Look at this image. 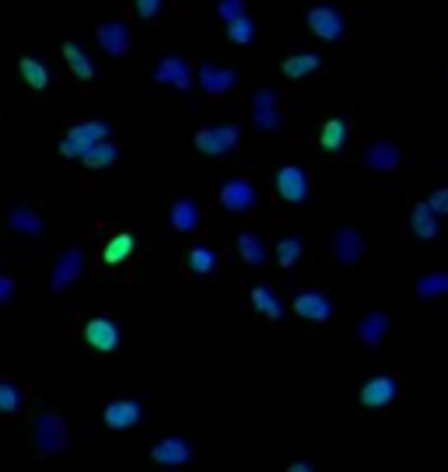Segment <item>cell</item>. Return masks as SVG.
I'll return each instance as SVG.
<instances>
[{"label":"cell","instance_id":"6da1fadb","mask_svg":"<svg viewBox=\"0 0 448 472\" xmlns=\"http://www.w3.org/2000/svg\"><path fill=\"white\" fill-rule=\"evenodd\" d=\"M109 137H112V126L106 122V119L77 122V126H70V130L63 133V140H60V154L70 158V161H81L99 140H109Z\"/></svg>","mask_w":448,"mask_h":472},{"label":"cell","instance_id":"7a4b0ae2","mask_svg":"<svg viewBox=\"0 0 448 472\" xmlns=\"http://www.w3.org/2000/svg\"><path fill=\"white\" fill-rule=\"evenodd\" d=\"M256 203H260V189L249 178L235 176L218 185V207L224 214H249V210H256Z\"/></svg>","mask_w":448,"mask_h":472},{"label":"cell","instance_id":"3957f363","mask_svg":"<svg viewBox=\"0 0 448 472\" xmlns=\"http://www.w3.org/2000/svg\"><path fill=\"white\" fill-rule=\"evenodd\" d=\"M36 448H39V455H46V459L67 452V423H63V416L50 413V410L36 416Z\"/></svg>","mask_w":448,"mask_h":472},{"label":"cell","instance_id":"277c9868","mask_svg":"<svg viewBox=\"0 0 448 472\" xmlns=\"http://www.w3.org/2000/svg\"><path fill=\"white\" fill-rule=\"evenodd\" d=\"M193 144H196V151L200 154H207V158H224V154H231L235 147H238V126H204V130H196V137H193Z\"/></svg>","mask_w":448,"mask_h":472},{"label":"cell","instance_id":"5b68a950","mask_svg":"<svg viewBox=\"0 0 448 472\" xmlns=\"http://www.w3.org/2000/svg\"><path fill=\"white\" fill-rule=\"evenodd\" d=\"M252 126L263 133H277L284 130V113H280L277 88H260L252 91Z\"/></svg>","mask_w":448,"mask_h":472},{"label":"cell","instance_id":"8992f818","mask_svg":"<svg viewBox=\"0 0 448 472\" xmlns=\"http://www.w3.org/2000/svg\"><path fill=\"white\" fill-rule=\"evenodd\" d=\"M305 21H308V28L319 35V39H326V43H340L343 35H347V18L330 7V4H319V7H312L308 14H305Z\"/></svg>","mask_w":448,"mask_h":472},{"label":"cell","instance_id":"52a82bcc","mask_svg":"<svg viewBox=\"0 0 448 472\" xmlns=\"http://www.w3.org/2000/svg\"><path fill=\"white\" fill-rule=\"evenodd\" d=\"M81 273H84V252H81L77 245H70V248L60 252V259H56L53 273H50V287H53V291H67V287H74V284L81 280Z\"/></svg>","mask_w":448,"mask_h":472},{"label":"cell","instance_id":"ba28073f","mask_svg":"<svg viewBox=\"0 0 448 472\" xmlns=\"http://www.w3.org/2000/svg\"><path fill=\"white\" fill-rule=\"evenodd\" d=\"M274 185H277V196L284 203H305L308 196H312V185H308V176H305V169H298V165H284L274 178Z\"/></svg>","mask_w":448,"mask_h":472},{"label":"cell","instance_id":"9c48e42d","mask_svg":"<svg viewBox=\"0 0 448 472\" xmlns=\"http://www.w3.org/2000/svg\"><path fill=\"white\" fill-rule=\"evenodd\" d=\"M84 343L99 354H116L119 350V326L106 319V315H95L84 322Z\"/></svg>","mask_w":448,"mask_h":472},{"label":"cell","instance_id":"30bf717a","mask_svg":"<svg viewBox=\"0 0 448 472\" xmlns=\"http://www.w3.org/2000/svg\"><path fill=\"white\" fill-rule=\"evenodd\" d=\"M155 81L175 88V91H189L196 84V74H193V67H189L186 57H165L155 67Z\"/></svg>","mask_w":448,"mask_h":472},{"label":"cell","instance_id":"8fae6325","mask_svg":"<svg viewBox=\"0 0 448 472\" xmlns=\"http://www.w3.org/2000/svg\"><path fill=\"white\" fill-rule=\"evenodd\" d=\"M144 403H137V399H112L109 406L102 410V423L109 427V430H130V427H137L140 420H144Z\"/></svg>","mask_w":448,"mask_h":472},{"label":"cell","instance_id":"7c38bea8","mask_svg":"<svg viewBox=\"0 0 448 472\" xmlns=\"http://www.w3.org/2000/svg\"><path fill=\"white\" fill-rule=\"evenodd\" d=\"M392 399H399V378L396 374H379V378L364 382V389H361V406L364 410H382Z\"/></svg>","mask_w":448,"mask_h":472},{"label":"cell","instance_id":"4fadbf2b","mask_svg":"<svg viewBox=\"0 0 448 472\" xmlns=\"http://www.w3.org/2000/svg\"><path fill=\"white\" fill-rule=\"evenodd\" d=\"M151 459L158 466H168V469H179V466H189L193 462V444L186 437H162L155 448H151Z\"/></svg>","mask_w":448,"mask_h":472},{"label":"cell","instance_id":"5bb4252c","mask_svg":"<svg viewBox=\"0 0 448 472\" xmlns=\"http://www.w3.org/2000/svg\"><path fill=\"white\" fill-rule=\"evenodd\" d=\"M196 84L207 91V95H228L235 84H238V74L231 67H218V63H200L196 70Z\"/></svg>","mask_w":448,"mask_h":472},{"label":"cell","instance_id":"9a60e30c","mask_svg":"<svg viewBox=\"0 0 448 472\" xmlns=\"http://www.w3.org/2000/svg\"><path fill=\"white\" fill-rule=\"evenodd\" d=\"M95 39H99V46H102L112 59L126 57V50H130V25H126V21H102V25L95 28Z\"/></svg>","mask_w":448,"mask_h":472},{"label":"cell","instance_id":"2e32d148","mask_svg":"<svg viewBox=\"0 0 448 472\" xmlns=\"http://www.w3.org/2000/svg\"><path fill=\"white\" fill-rule=\"evenodd\" d=\"M294 311L305 322H330L333 319V301L323 291H301V295L294 297Z\"/></svg>","mask_w":448,"mask_h":472},{"label":"cell","instance_id":"e0dca14e","mask_svg":"<svg viewBox=\"0 0 448 472\" xmlns=\"http://www.w3.org/2000/svg\"><path fill=\"white\" fill-rule=\"evenodd\" d=\"M399 161H403V154H399V147L389 144V140H375V144L364 151V165H368L375 176H389V172H396Z\"/></svg>","mask_w":448,"mask_h":472},{"label":"cell","instance_id":"ac0fdd59","mask_svg":"<svg viewBox=\"0 0 448 472\" xmlns=\"http://www.w3.org/2000/svg\"><path fill=\"white\" fill-rule=\"evenodd\" d=\"M7 224H11V232H18V235H25V238H43V232H46L43 214H39L36 207H28V203L11 207V210H7Z\"/></svg>","mask_w":448,"mask_h":472},{"label":"cell","instance_id":"d6986e66","mask_svg":"<svg viewBox=\"0 0 448 472\" xmlns=\"http://www.w3.org/2000/svg\"><path fill=\"white\" fill-rule=\"evenodd\" d=\"M364 256V238L357 235L354 228H340L333 235V259L340 266H354Z\"/></svg>","mask_w":448,"mask_h":472},{"label":"cell","instance_id":"ffe728a7","mask_svg":"<svg viewBox=\"0 0 448 472\" xmlns=\"http://www.w3.org/2000/svg\"><path fill=\"white\" fill-rule=\"evenodd\" d=\"M168 224L179 232V235H189V232H196L200 228V207L193 203V200H175L172 203V210H168Z\"/></svg>","mask_w":448,"mask_h":472},{"label":"cell","instance_id":"44dd1931","mask_svg":"<svg viewBox=\"0 0 448 472\" xmlns=\"http://www.w3.org/2000/svg\"><path fill=\"white\" fill-rule=\"evenodd\" d=\"M410 232L420 241H435L438 238V214L428 207V203H413L410 210Z\"/></svg>","mask_w":448,"mask_h":472},{"label":"cell","instance_id":"7402d4cb","mask_svg":"<svg viewBox=\"0 0 448 472\" xmlns=\"http://www.w3.org/2000/svg\"><path fill=\"white\" fill-rule=\"evenodd\" d=\"M386 333H389V319H386L382 311H372V315H364V319H361V326H357V340H361L368 350L382 347Z\"/></svg>","mask_w":448,"mask_h":472},{"label":"cell","instance_id":"603a6c76","mask_svg":"<svg viewBox=\"0 0 448 472\" xmlns=\"http://www.w3.org/2000/svg\"><path fill=\"white\" fill-rule=\"evenodd\" d=\"M235 248H238V259L245 266H263L267 263V241L256 235V232H238Z\"/></svg>","mask_w":448,"mask_h":472},{"label":"cell","instance_id":"cb8c5ba5","mask_svg":"<svg viewBox=\"0 0 448 472\" xmlns=\"http://www.w3.org/2000/svg\"><path fill=\"white\" fill-rule=\"evenodd\" d=\"M133 248H137V238L130 235V232H119V235H112L106 241L102 259H106V266H119V263H126L133 256Z\"/></svg>","mask_w":448,"mask_h":472},{"label":"cell","instance_id":"d4e9b609","mask_svg":"<svg viewBox=\"0 0 448 472\" xmlns=\"http://www.w3.org/2000/svg\"><path fill=\"white\" fill-rule=\"evenodd\" d=\"M63 59H67V67H70V74L77 81H92L95 77V63H92V57L77 43H63Z\"/></svg>","mask_w":448,"mask_h":472},{"label":"cell","instance_id":"484cf974","mask_svg":"<svg viewBox=\"0 0 448 472\" xmlns=\"http://www.w3.org/2000/svg\"><path fill=\"white\" fill-rule=\"evenodd\" d=\"M323 67V57L319 53H294V57L284 59V77H291V81H301V77H308V74H316Z\"/></svg>","mask_w":448,"mask_h":472},{"label":"cell","instance_id":"4316f807","mask_svg":"<svg viewBox=\"0 0 448 472\" xmlns=\"http://www.w3.org/2000/svg\"><path fill=\"white\" fill-rule=\"evenodd\" d=\"M417 297L420 301H438V297H448V270H431L417 280Z\"/></svg>","mask_w":448,"mask_h":472},{"label":"cell","instance_id":"83f0119b","mask_svg":"<svg viewBox=\"0 0 448 472\" xmlns=\"http://www.w3.org/2000/svg\"><path fill=\"white\" fill-rule=\"evenodd\" d=\"M25 410V389L11 378H0V416H18Z\"/></svg>","mask_w":448,"mask_h":472},{"label":"cell","instance_id":"f1b7e54d","mask_svg":"<svg viewBox=\"0 0 448 472\" xmlns=\"http://www.w3.org/2000/svg\"><path fill=\"white\" fill-rule=\"evenodd\" d=\"M18 74H21V81L28 84V88H36V91H46L50 88V67L46 63H39V59L25 57L21 63H18Z\"/></svg>","mask_w":448,"mask_h":472},{"label":"cell","instance_id":"f546056e","mask_svg":"<svg viewBox=\"0 0 448 472\" xmlns=\"http://www.w3.org/2000/svg\"><path fill=\"white\" fill-rule=\"evenodd\" d=\"M186 266H189V273H196V277H211V273L218 270V256H214L211 245H193L189 256H186Z\"/></svg>","mask_w":448,"mask_h":472},{"label":"cell","instance_id":"4dcf8cb0","mask_svg":"<svg viewBox=\"0 0 448 472\" xmlns=\"http://www.w3.org/2000/svg\"><path fill=\"white\" fill-rule=\"evenodd\" d=\"M84 169H95V172H102V169H112L116 161H119V147L112 144V140H99L84 158Z\"/></svg>","mask_w":448,"mask_h":472},{"label":"cell","instance_id":"1f68e13d","mask_svg":"<svg viewBox=\"0 0 448 472\" xmlns=\"http://www.w3.org/2000/svg\"><path fill=\"white\" fill-rule=\"evenodd\" d=\"M249 301H252V308L260 311V315H267V319H284V304H280V297L270 291V287H252L249 291Z\"/></svg>","mask_w":448,"mask_h":472},{"label":"cell","instance_id":"d6a6232c","mask_svg":"<svg viewBox=\"0 0 448 472\" xmlns=\"http://www.w3.org/2000/svg\"><path fill=\"white\" fill-rule=\"evenodd\" d=\"M347 137H350V122L343 116L330 119V122L323 126V133H319V140H323L326 151H343V147H347Z\"/></svg>","mask_w":448,"mask_h":472},{"label":"cell","instance_id":"836d02e7","mask_svg":"<svg viewBox=\"0 0 448 472\" xmlns=\"http://www.w3.org/2000/svg\"><path fill=\"white\" fill-rule=\"evenodd\" d=\"M301 256H305V241L301 238H280L277 241V263L280 270H294L298 263H301Z\"/></svg>","mask_w":448,"mask_h":472},{"label":"cell","instance_id":"e575fe53","mask_svg":"<svg viewBox=\"0 0 448 472\" xmlns=\"http://www.w3.org/2000/svg\"><path fill=\"white\" fill-rule=\"evenodd\" d=\"M228 39H231V43H238V46H249V43L256 39V21H252L249 14H242V18L228 21Z\"/></svg>","mask_w":448,"mask_h":472},{"label":"cell","instance_id":"d590c367","mask_svg":"<svg viewBox=\"0 0 448 472\" xmlns=\"http://www.w3.org/2000/svg\"><path fill=\"white\" fill-rule=\"evenodd\" d=\"M162 7H165V0H133V11L140 21H155L162 14Z\"/></svg>","mask_w":448,"mask_h":472},{"label":"cell","instance_id":"8d00e7d4","mask_svg":"<svg viewBox=\"0 0 448 472\" xmlns=\"http://www.w3.org/2000/svg\"><path fill=\"white\" fill-rule=\"evenodd\" d=\"M218 14H221V21H235V18H242L245 14V0H221L218 4Z\"/></svg>","mask_w":448,"mask_h":472},{"label":"cell","instance_id":"74e56055","mask_svg":"<svg viewBox=\"0 0 448 472\" xmlns=\"http://www.w3.org/2000/svg\"><path fill=\"white\" fill-rule=\"evenodd\" d=\"M428 207H431L438 217H448V185H442V189H435V193H431Z\"/></svg>","mask_w":448,"mask_h":472},{"label":"cell","instance_id":"f35d334b","mask_svg":"<svg viewBox=\"0 0 448 472\" xmlns=\"http://www.w3.org/2000/svg\"><path fill=\"white\" fill-rule=\"evenodd\" d=\"M18 295V287H14V277H7V273H0V304H11Z\"/></svg>","mask_w":448,"mask_h":472}]
</instances>
